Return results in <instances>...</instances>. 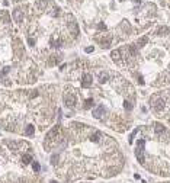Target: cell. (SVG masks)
<instances>
[{"mask_svg": "<svg viewBox=\"0 0 170 183\" xmlns=\"http://www.w3.org/2000/svg\"><path fill=\"white\" fill-rule=\"evenodd\" d=\"M105 113H106V108H105L103 105H97L92 111V115H93V118H96V119H103Z\"/></svg>", "mask_w": 170, "mask_h": 183, "instance_id": "5b68a950", "label": "cell"}, {"mask_svg": "<svg viewBox=\"0 0 170 183\" xmlns=\"http://www.w3.org/2000/svg\"><path fill=\"white\" fill-rule=\"evenodd\" d=\"M134 1H135V3H140V1H141V0H134Z\"/></svg>", "mask_w": 170, "mask_h": 183, "instance_id": "7c38bea8", "label": "cell"}, {"mask_svg": "<svg viewBox=\"0 0 170 183\" xmlns=\"http://www.w3.org/2000/svg\"><path fill=\"white\" fill-rule=\"evenodd\" d=\"M32 169H34V171H35V173H38L39 170H41V166H39L38 161H32Z\"/></svg>", "mask_w": 170, "mask_h": 183, "instance_id": "ba28073f", "label": "cell"}, {"mask_svg": "<svg viewBox=\"0 0 170 183\" xmlns=\"http://www.w3.org/2000/svg\"><path fill=\"white\" fill-rule=\"evenodd\" d=\"M160 183H170V180H167V182H160Z\"/></svg>", "mask_w": 170, "mask_h": 183, "instance_id": "4fadbf2b", "label": "cell"}, {"mask_svg": "<svg viewBox=\"0 0 170 183\" xmlns=\"http://www.w3.org/2000/svg\"><path fill=\"white\" fill-rule=\"evenodd\" d=\"M92 83H93V76L90 73H84L81 77V81H80V86L83 89H89V87H92Z\"/></svg>", "mask_w": 170, "mask_h": 183, "instance_id": "277c9868", "label": "cell"}, {"mask_svg": "<svg viewBox=\"0 0 170 183\" xmlns=\"http://www.w3.org/2000/svg\"><path fill=\"white\" fill-rule=\"evenodd\" d=\"M64 102H65V106H68V108H74V106H76V102H77L76 94H74L73 91L65 90V93H64Z\"/></svg>", "mask_w": 170, "mask_h": 183, "instance_id": "3957f363", "label": "cell"}, {"mask_svg": "<svg viewBox=\"0 0 170 183\" xmlns=\"http://www.w3.org/2000/svg\"><path fill=\"white\" fill-rule=\"evenodd\" d=\"M118 183H131V182H118Z\"/></svg>", "mask_w": 170, "mask_h": 183, "instance_id": "5bb4252c", "label": "cell"}, {"mask_svg": "<svg viewBox=\"0 0 170 183\" xmlns=\"http://www.w3.org/2000/svg\"><path fill=\"white\" fill-rule=\"evenodd\" d=\"M13 18H15L16 22H22V20H23V13H22V10H21V9L13 10Z\"/></svg>", "mask_w": 170, "mask_h": 183, "instance_id": "8992f818", "label": "cell"}, {"mask_svg": "<svg viewBox=\"0 0 170 183\" xmlns=\"http://www.w3.org/2000/svg\"><path fill=\"white\" fill-rule=\"evenodd\" d=\"M9 70H10L9 67H4V68H3V71H1V77H3L4 74H7V73H9Z\"/></svg>", "mask_w": 170, "mask_h": 183, "instance_id": "9c48e42d", "label": "cell"}, {"mask_svg": "<svg viewBox=\"0 0 170 183\" xmlns=\"http://www.w3.org/2000/svg\"><path fill=\"white\" fill-rule=\"evenodd\" d=\"M34 131H35L34 125H28V127H26V130H25V135H28V137H29V135H32V134H34Z\"/></svg>", "mask_w": 170, "mask_h": 183, "instance_id": "52a82bcc", "label": "cell"}, {"mask_svg": "<svg viewBox=\"0 0 170 183\" xmlns=\"http://www.w3.org/2000/svg\"><path fill=\"white\" fill-rule=\"evenodd\" d=\"M137 161L156 176L170 179V132L160 122H154L135 144Z\"/></svg>", "mask_w": 170, "mask_h": 183, "instance_id": "6da1fadb", "label": "cell"}, {"mask_svg": "<svg viewBox=\"0 0 170 183\" xmlns=\"http://www.w3.org/2000/svg\"><path fill=\"white\" fill-rule=\"evenodd\" d=\"M150 102L153 111L160 116L163 115L164 118H167V121L170 122V90L154 94Z\"/></svg>", "mask_w": 170, "mask_h": 183, "instance_id": "7a4b0ae2", "label": "cell"}, {"mask_svg": "<svg viewBox=\"0 0 170 183\" xmlns=\"http://www.w3.org/2000/svg\"><path fill=\"white\" fill-rule=\"evenodd\" d=\"M29 44H31V45L34 47V45H35V41H34V39H32V38H29Z\"/></svg>", "mask_w": 170, "mask_h": 183, "instance_id": "8fae6325", "label": "cell"}, {"mask_svg": "<svg viewBox=\"0 0 170 183\" xmlns=\"http://www.w3.org/2000/svg\"><path fill=\"white\" fill-rule=\"evenodd\" d=\"M86 52H87V54H89V52H93V47H87V48H86Z\"/></svg>", "mask_w": 170, "mask_h": 183, "instance_id": "30bf717a", "label": "cell"}]
</instances>
